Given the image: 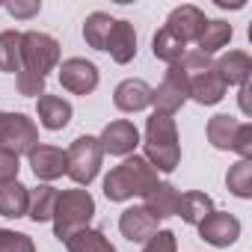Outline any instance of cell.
Masks as SVG:
<instances>
[{"instance_id":"1","label":"cell","mask_w":252,"mask_h":252,"mask_svg":"<svg viewBox=\"0 0 252 252\" xmlns=\"http://www.w3.org/2000/svg\"><path fill=\"white\" fill-rule=\"evenodd\" d=\"M158 169L146 160V158H128L125 163H119L116 169H110V175L104 178V196L110 202H125V199H146L155 187H158Z\"/></svg>"},{"instance_id":"2","label":"cell","mask_w":252,"mask_h":252,"mask_svg":"<svg viewBox=\"0 0 252 252\" xmlns=\"http://www.w3.org/2000/svg\"><path fill=\"white\" fill-rule=\"evenodd\" d=\"M146 160L160 172H172L178 166L181 146H178V131L172 116L152 113V119L146 122Z\"/></svg>"},{"instance_id":"3","label":"cell","mask_w":252,"mask_h":252,"mask_svg":"<svg viewBox=\"0 0 252 252\" xmlns=\"http://www.w3.org/2000/svg\"><path fill=\"white\" fill-rule=\"evenodd\" d=\"M95 214V199L89 196V190H65L57 199L54 208V234L65 243L71 234L89 228V220Z\"/></svg>"},{"instance_id":"4","label":"cell","mask_w":252,"mask_h":252,"mask_svg":"<svg viewBox=\"0 0 252 252\" xmlns=\"http://www.w3.org/2000/svg\"><path fill=\"white\" fill-rule=\"evenodd\" d=\"M101 158L104 152L98 137H77L65 152V172L71 175L74 184H89L101 169Z\"/></svg>"},{"instance_id":"5","label":"cell","mask_w":252,"mask_h":252,"mask_svg":"<svg viewBox=\"0 0 252 252\" xmlns=\"http://www.w3.org/2000/svg\"><path fill=\"white\" fill-rule=\"evenodd\" d=\"M39 143L36 125L24 113H0V152L9 155H30Z\"/></svg>"},{"instance_id":"6","label":"cell","mask_w":252,"mask_h":252,"mask_svg":"<svg viewBox=\"0 0 252 252\" xmlns=\"http://www.w3.org/2000/svg\"><path fill=\"white\" fill-rule=\"evenodd\" d=\"M21 60H24V68L33 71V74H48L57 63H60V45L48 36V33H24L21 39Z\"/></svg>"},{"instance_id":"7","label":"cell","mask_w":252,"mask_h":252,"mask_svg":"<svg viewBox=\"0 0 252 252\" xmlns=\"http://www.w3.org/2000/svg\"><path fill=\"white\" fill-rule=\"evenodd\" d=\"M184 101H187V71L175 63V65H169V71L163 74L160 86L152 89V104L158 107L155 113L172 116Z\"/></svg>"},{"instance_id":"8","label":"cell","mask_w":252,"mask_h":252,"mask_svg":"<svg viewBox=\"0 0 252 252\" xmlns=\"http://www.w3.org/2000/svg\"><path fill=\"white\" fill-rule=\"evenodd\" d=\"M60 83H63V89H68L74 95H89L98 86V68L89 60L71 57L60 65Z\"/></svg>"},{"instance_id":"9","label":"cell","mask_w":252,"mask_h":252,"mask_svg":"<svg viewBox=\"0 0 252 252\" xmlns=\"http://www.w3.org/2000/svg\"><path fill=\"white\" fill-rule=\"evenodd\" d=\"M98 143H101V152L122 158V155H131V152L140 146V131L134 128V122L119 119V122H110L107 128L101 131Z\"/></svg>"},{"instance_id":"10","label":"cell","mask_w":252,"mask_h":252,"mask_svg":"<svg viewBox=\"0 0 252 252\" xmlns=\"http://www.w3.org/2000/svg\"><path fill=\"white\" fill-rule=\"evenodd\" d=\"M199 234L202 240H208L211 246H231L240 237V222L231 214L222 211H211L202 222H199Z\"/></svg>"},{"instance_id":"11","label":"cell","mask_w":252,"mask_h":252,"mask_svg":"<svg viewBox=\"0 0 252 252\" xmlns=\"http://www.w3.org/2000/svg\"><path fill=\"white\" fill-rule=\"evenodd\" d=\"M225 89L228 86L220 80V74L214 71V65L205 68V71L187 74V98H193L196 104H217V101H222Z\"/></svg>"},{"instance_id":"12","label":"cell","mask_w":252,"mask_h":252,"mask_svg":"<svg viewBox=\"0 0 252 252\" xmlns=\"http://www.w3.org/2000/svg\"><path fill=\"white\" fill-rule=\"evenodd\" d=\"M158 222L160 220L155 214H149L146 208H128L119 220V228L131 243H146V240H152L158 234Z\"/></svg>"},{"instance_id":"13","label":"cell","mask_w":252,"mask_h":252,"mask_svg":"<svg viewBox=\"0 0 252 252\" xmlns=\"http://www.w3.org/2000/svg\"><path fill=\"white\" fill-rule=\"evenodd\" d=\"M205 15H202V9H196V6H178L172 15H169V21H166V30L172 33V36H178L184 45L187 42H196L199 39V33H202V27H205Z\"/></svg>"},{"instance_id":"14","label":"cell","mask_w":252,"mask_h":252,"mask_svg":"<svg viewBox=\"0 0 252 252\" xmlns=\"http://www.w3.org/2000/svg\"><path fill=\"white\" fill-rule=\"evenodd\" d=\"M113 101H116V107L125 110V113H140V110H146V107L152 104V86H149L146 80L128 77V80H122V83L116 86Z\"/></svg>"},{"instance_id":"15","label":"cell","mask_w":252,"mask_h":252,"mask_svg":"<svg viewBox=\"0 0 252 252\" xmlns=\"http://www.w3.org/2000/svg\"><path fill=\"white\" fill-rule=\"evenodd\" d=\"M104 51L116 60V63H131L137 57V33H134V24L131 21H116L113 30H110V39L104 45Z\"/></svg>"},{"instance_id":"16","label":"cell","mask_w":252,"mask_h":252,"mask_svg":"<svg viewBox=\"0 0 252 252\" xmlns=\"http://www.w3.org/2000/svg\"><path fill=\"white\" fill-rule=\"evenodd\" d=\"M27 158H30L36 178H42V181H54L65 172V152L57 146H36Z\"/></svg>"},{"instance_id":"17","label":"cell","mask_w":252,"mask_h":252,"mask_svg":"<svg viewBox=\"0 0 252 252\" xmlns=\"http://www.w3.org/2000/svg\"><path fill=\"white\" fill-rule=\"evenodd\" d=\"M214 71L220 74V80L225 86H243L249 83V71H252V60L243 51H228L214 63Z\"/></svg>"},{"instance_id":"18","label":"cell","mask_w":252,"mask_h":252,"mask_svg":"<svg viewBox=\"0 0 252 252\" xmlns=\"http://www.w3.org/2000/svg\"><path fill=\"white\" fill-rule=\"evenodd\" d=\"M36 110H39L42 128H48V131H63L71 119V104L60 95H39Z\"/></svg>"},{"instance_id":"19","label":"cell","mask_w":252,"mask_h":252,"mask_svg":"<svg viewBox=\"0 0 252 252\" xmlns=\"http://www.w3.org/2000/svg\"><path fill=\"white\" fill-rule=\"evenodd\" d=\"M30 208V190L18 181H9V184H0V217H9V220H18L24 217Z\"/></svg>"},{"instance_id":"20","label":"cell","mask_w":252,"mask_h":252,"mask_svg":"<svg viewBox=\"0 0 252 252\" xmlns=\"http://www.w3.org/2000/svg\"><path fill=\"white\" fill-rule=\"evenodd\" d=\"M214 211V202L208 193H199V190H190V193H181L178 199V217L187 222V225H199L208 214Z\"/></svg>"},{"instance_id":"21","label":"cell","mask_w":252,"mask_h":252,"mask_svg":"<svg viewBox=\"0 0 252 252\" xmlns=\"http://www.w3.org/2000/svg\"><path fill=\"white\" fill-rule=\"evenodd\" d=\"M240 125H243V122H237V119H231V116H214V119L208 122V140H211V146H214V149H222V152H228V149L234 152Z\"/></svg>"},{"instance_id":"22","label":"cell","mask_w":252,"mask_h":252,"mask_svg":"<svg viewBox=\"0 0 252 252\" xmlns=\"http://www.w3.org/2000/svg\"><path fill=\"white\" fill-rule=\"evenodd\" d=\"M178 199H181V193L172 187V184H158L149 196H146V211L149 214H155L158 220H166V217H172L175 211H178Z\"/></svg>"},{"instance_id":"23","label":"cell","mask_w":252,"mask_h":252,"mask_svg":"<svg viewBox=\"0 0 252 252\" xmlns=\"http://www.w3.org/2000/svg\"><path fill=\"white\" fill-rule=\"evenodd\" d=\"M21 39H24V33H18V30L0 33V71L18 74V71L24 68V60H21Z\"/></svg>"},{"instance_id":"24","label":"cell","mask_w":252,"mask_h":252,"mask_svg":"<svg viewBox=\"0 0 252 252\" xmlns=\"http://www.w3.org/2000/svg\"><path fill=\"white\" fill-rule=\"evenodd\" d=\"M57 199H60V190H57V187H51V184H42L39 190H33V193H30L27 217H30L33 222H48V220H54Z\"/></svg>"},{"instance_id":"25","label":"cell","mask_w":252,"mask_h":252,"mask_svg":"<svg viewBox=\"0 0 252 252\" xmlns=\"http://www.w3.org/2000/svg\"><path fill=\"white\" fill-rule=\"evenodd\" d=\"M228 39H231V24H225V21H205V27H202L196 42H199V51L211 57L214 51L225 48Z\"/></svg>"},{"instance_id":"26","label":"cell","mask_w":252,"mask_h":252,"mask_svg":"<svg viewBox=\"0 0 252 252\" xmlns=\"http://www.w3.org/2000/svg\"><path fill=\"white\" fill-rule=\"evenodd\" d=\"M113 24H116V21H113L110 15H104V12H92V15L86 18V24H83V39H86L95 51H104Z\"/></svg>"},{"instance_id":"27","label":"cell","mask_w":252,"mask_h":252,"mask_svg":"<svg viewBox=\"0 0 252 252\" xmlns=\"http://www.w3.org/2000/svg\"><path fill=\"white\" fill-rule=\"evenodd\" d=\"M65 246H68V252H116L113 243L101 231H92V228H83V231L71 234L65 240Z\"/></svg>"},{"instance_id":"28","label":"cell","mask_w":252,"mask_h":252,"mask_svg":"<svg viewBox=\"0 0 252 252\" xmlns=\"http://www.w3.org/2000/svg\"><path fill=\"white\" fill-rule=\"evenodd\" d=\"M152 48H155V57H158V60H163V63H169V65H175V63L184 57V48H187V45H184L178 36H172V33L163 27V30L155 36Z\"/></svg>"},{"instance_id":"29","label":"cell","mask_w":252,"mask_h":252,"mask_svg":"<svg viewBox=\"0 0 252 252\" xmlns=\"http://www.w3.org/2000/svg\"><path fill=\"white\" fill-rule=\"evenodd\" d=\"M225 184H228V190H231L234 196L249 199V196H252V160H237V163L228 169Z\"/></svg>"},{"instance_id":"30","label":"cell","mask_w":252,"mask_h":252,"mask_svg":"<svg viewBox=\"0 0 252 252\" xmlns=\"http://www.w3.org/2000/svg\"><path fill=\"white\" fill-rule=\"evenodd\" d=\"M0 252H36L33 240L21 231H9V228H0Z\"/></svg>"},{"instance_id":"31","label":"cell","mask_w":252,"mask_h":252,"mask_svg":"<svg viewBox=\"0 0 252 252\" xmlns=\"http://www.w3.org/2000/svg\"><path fill=\"white\" fill-rule=\"evenodd\" d=\"M15 83H18V92L21 95H45V77L42 74H33V71H27V68H21L18 74H15Z\"/></svg>"},{"instance_id":"32","label":"cell","mask_w":252,"mask_h":252,"mask_svg":"<svg viewBox=\"0 0 252 252\" xmlns=\"http://www.w3.org/2000/svg\"><path fill=\"white\" fill-rule=\"evenodd\" d=\"M18 158L9 155V152H0V184H9V181H18Z\"/></svg>"},{"instance_id":"33","label":"cell","mask_w":252,"mask_h":252,"mask_svg":"<svg viewBox=\"0 0 252 252\" xmlns=\"http://www.w3.org/2000/svg\"><path fill=\"white\" fill-rule=\"evenodd\" d=\"M143 252H175V234L172 231H158Z\"/></svg>"},{"instance_id":"34","label":"cell","mask_w":252,"mask_h":252,"mask_svg":"<svg viewBox=\"0 0 252 252\" xmlns=\"http://www.w3.org/2000/svg\"><path fill=\"white\" fill-rule=\"evenodd\" d=\"M234 152L240 155V160H249L252 158V125H240V134H237V143H234Z\"/></svg>"},{"instance_id":"35","label":"cell","mask_w":252,"mask_h":252,"mask_svg":"<svg viewBox=\"0 0 252 252\" xmlns=\"http://www.w3.org/2000/svg\"><path fill=\"white\" fill-rule=\"evenodd\" d=\"M15 18H30V15H36L39 9H42V3H39V0H33V3H9L6 6Z\"/></svg>"}]
</instances>
